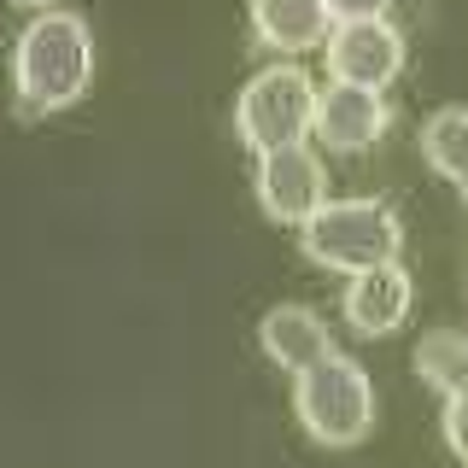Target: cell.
Returning a JSON list of instances; mask_svg holds the SVG:
<instances>
[{
	"label": "cell",
	"instance_id": "obj_1",
	"mask_svg": "<svg viewBox=\"0 0 468 468\" xmlns=\"http://www.w3.org/2000/svg\"><path fill=\"white\" fill-rule=\"evenodd\" d=\"M94 77V36L70 6L36 12L18 36H12V88L29 112H53L88 88Z\"/></svg>",
	"mask_w": 468,
	"mask_h": 468
},
{
	"label": "cell",
	"instance_id": "obj_2",
	"mask_svg": "<svg viewBox=\"0 0 468 468\" xmlns=\"http://www.w3.org/2000/svg\"><path fill=\"white\" fill-rule=\"evenodd\" d=\"M399 217H392L387 199H369V194H328L311 217L299 223V246L311 252L322 270H375V263H392L399 258Z\"/></svg>",
	"mask_w": 468,
	"mask_h": 468
},
{
	"label": "cell",
	"instance_id": "obj_3",
	"mask_svg": "<svg viewBox=\"0 0 468 468\" xmlns=\"http://www.w3.org/2000/svg\"><path fill=\"white\" fill-rule=\"evenodd\" d=\"M292 410L316 445H357L375 428V380L357 357L328 351L304 375H292Z\"/></svg>",
	"mask_w": 468,
	"mask_h": 468
},
{
	"label": "cell",
	"instance_id": "obj_4",
	"mask_svg": "<svg viewBox=\"0 0 468 468\" xmlns=\"http://www.w3.org/2000/svg\"><path fill=\"white\" fill-rule=\"evenodd\" d=\"M311 112H316V82L304 77L292 58H270L258 65L252 77L240 82L234 94V129L252 153H270V146H287L311 129Z\"/></svg>",
	"mask_w": 468,
	"mask_h": 468
},
{
	"label": "cell",
	"instance_id": "obj_5",
	"mask_svg": "<svg viewBox=\"0 0 468 468\" xmlns=\"http://www.w3.org/2000/svg\"><path fill=\"white\" fill-rule=\"evenodd\" d=\"M322 53H328V77L357 88H387L404 65V36L387 12L380 18H340L322 41Z\"/></svg>",
	"mask_w": 468,
	"mask_h": 468
},
{
	"label": "cell",
	"instance_id": "obj_6",
	"mask_svg": "<svg viewBox=\"0 0 468 468\" xmlns=\"http://www.w3.org/2000/svg\"><path fill=\"white\" fill-rule=\"evenodd\" d=\"M252 187H258V205L275 217V223H304V217H311L316 205L328 199L322 158H316L304 141H287V146H270V153H258Z\"/></svg>",
	"mask_w": 468,
	"mask_h": 468
},
{
	"label": "cell",
	"instance_id": "obj_7",
	"mask_svg": "<svg viewBox=\"0 0 468 468\" xmlns=\"http://www.w3.org/2000/svg\"><path fill=\"white\" fill-rule=\"evenodd\" d=\"M311 129L334 153H357V146H369L387 129V100H380V88H357V82L328 77V82H316Z\"/></svg>",
	"mask_w": 468,
	"mask_h": 468
},
{
	"label": "cell",
	"instance_id": "obj_8",
	"mask_svg": "<svg viewBox=\"0 0 468 468\" xmlns=\"http://www.w3.org/2000/svg\"><path fill=\"white\" fill-rule=\"evenodd\" d=\"M410 299H416V287H410V270L392 258V263H375V270L346 275L340 311H346V322H351L357 334H392V328L410 316Z\"/></svg>",
	"mask_w": 468,
	"mask_h": 468
},
{
	"label": "cell",
	"instance_id": "obj_9",
	"mask_svg": "<svg viewBox=\"0 0 468 468\" xmlns=\"http://www.w3.org/2000/svg\"><path fill=\"white\" fill-rule=\"evenodd\" d=\"M258 340H263V357L270 363H282L287 375H304L311 363H322L334 351V340H328V322H322L311 304H270L263 311V322H258Z\"/></svg>",
	"mask_w": 468,
	"mask_h": 468
},
{
	"label": "cell",
	"instance_id": "obj_10",
	"mask_svg": "<svg viewBox=\"0 0 468 468\" xmlns=\"http://www.w3.org/2000/svg\"><path fill=\"white\" fill-rule=\"evenodd\" d=\"M246 18L270 48H316L334 29L328 0H246Z\"/></svg>",
	"mask_w": 468,
	"mask_h": 468
},
{
	"label": "cell",
	"instance_id": "obj_11",
	"mask_svg": "<svg viewBox=\"0 0 468 468\" xmlns=\"http://www.w3.org/2000/svg\"><path fill=\"white\" fill-rule=\"evenodd\" d=\"M416 375L428 380L433 392H463L468 387V334L463 328H428L416 346Z\"/></svg>",
	"mask_w": 468,
	"mask_h": 468
},
{
	"label": "cell",
	"instance_id": "obj_12",
	"mask_svg": "<svg viewBox=\"0 0 468 468\" xmlns=\"http://www.w3.org/2000/svg\"><path fill=\"white\" fill-rule=\"evenodd\" d=\"M421 153L439 176L468 182V106H433L421 123Z\"/></svg>",
	"mask_w": 468,
	"mask_h": 468
},
{
	"label": "cell",
	"instance_id": "obj_13",
	"mask_svg": "<svg viewBox=\"0 0 468 468\" xmlns=\"http://www.w3.org/2000/svg\"><path fill=\"white\" fill-rule=\"evenodd\" d=\"M439 428H445V445L468 463V387L445 399V416H439Z\"/></svg>",
	"mask_w": 468,
	"mask_h": 468
},
{
	"label": "cell",
	"instance_id": "obj_14",
	"mask_svg": "<svg viewBox=\"0 0 468 468\" xmlns=\"http://www.w3.org/2000/svg\"><path fill=\"white\" fill-rule=\"evenodd\" d=\"M328 12H334V24L340 18H380L387 0H328Z\"/></svg>",
	"mask_w": 468,
	"mask_h": 468
},
{
	"label": "cell",
	"instance_id": "obj_15",
	"mask_svg": "<svg viewBox=\"0 0 468 468\" xmlns=\"http://www.w3.org/2000/svg\"><path fill=\"white\" fill-rule=\"evenodd\" d=\"M24 6H36V12H48V6H53V0H24Z\"/></svg>",
	"mask_w": 468,
	"mask_h": 468
},
{
	"label": "cell",
	"instance_id": "obj_16",
	"mask_svg": "<svg viewBox=\"0 0 468 468\" xmlns=\"http://www.w3.org/2000/svg\"><path fill=\"white\" fill-rule=\"evenodd\" d=\"M463 199H468V182H463Z\"/></svg>",
	"mask_w": 468,
	"mask_h": 468
}]
</instances>
